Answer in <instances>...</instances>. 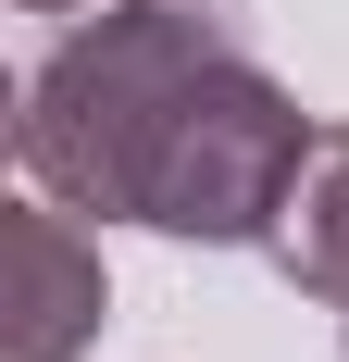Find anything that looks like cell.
<instances>
[{
  "mask_svg": "<svg viewBox=\"0 0 349 362\" xmlns=\"http://www.w3.org/2000/svg\"><path fill=\"white\" fill-rule=\"evenodd\" d=\"M312 138H324L312 112L287 100L249 50H225V63L187 88V112H174L138 225L200 238V250H262V238H275V213H287V187H300V163H312Z\"/></svg>",
  "mask_w": 349,
  "mask_h": 362,
  "instance_id": "cell-2",
  "label": "cell"
},
{
  "mask_svg": "<svg viewBox=\"0 0 349 362\" xmlns=\"http://www.w3.org/2000/svg\"><path fill=\"white\" fill-rule=\"evenodd\" d=\"M225 50H237V37L212 25V13H187V0H100V13L25 75V112H13L25 187H50L63 213L138 225L174 112H187V88H200Z\"/></svg>",
  "mask_w": 349,
  "mask_h": 362,
  "instance_id": "cell-1",
  "label": "cell"
},
{
  "mask_svg": "<svg viewBox=\"0 0 349 362\" xmlns=\"http://www.w3.org/2000/svg\"><path fill=\"white\" fill-rule=\"evenodd\" d=\"M275 275L287 288H312V300H349V125H324L312 163H300V187H287V213H275Z\"/></svg>",
  "mask_w": 349,
  "mask_h": 362,
  "instance_id": "cell-4",
  "label": "cell"
},
{
  "mask_svg": "<svg viewBox=\"0 0 349 362\" xmlns=\"http://www.w3.org/2000/svg\"><path fill=\"white\" fill-rule=\"evenodd\" d=\"M25 13H88V0H25Z\"/></svg>",
  "mask_w": 349,
  "mask_h": 362,
  "instance_id": "cell-5",
  "label": "cell"
},
{
  "mask_svg": "<svg viewBox=\"0 0 349 362\" xmlns=\"http://www.w3.org/2000/svg\"><path fill=\"white\" fill-rule=\"evenodd\" d=\"M0 275H13V288H0V362H75L88 337H100V313H112L100 250L63 225L50 187L0 213Z\"/></svg>",
  "mask_w": 349,
  "mask_h": 362,
  "instance_id": "cell-3",
  "label": "cell"
}]
</instances>
